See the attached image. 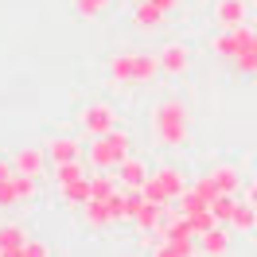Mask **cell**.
<instances>
[{
    "instance_id": "obj_1",
    "label": "cell",
    "mask_w": 257,
    "mask_h": 257,
    "mask_svg": "<svg viewBox=\"0 0 257 257\" xmlns=\"http://www.w3.org/2000/svg\"><path fill=\"white\" fill-rule=\"evenodd\" d=\"M152 133L164 148H183L191 141V113L179 97H164L152 105Z\"/></svg>"
},
{
    "instance_id": "obj_2",
    "label": "cell",
    "mask_w": 257,
    "mask_h": 257,
    "mask_svg": "<svg viewBox=\"0 0 257 257\" xmlns=\"http://www.w3.org/2000/svg\"><path fill=\"white\" fill-rule=\"evenodd\" d=\"M125 156H133V137H128L121 125L113 128V133L94 137V141L86 145V160L94 164L97 172H113V168L125 160Z\"/></svg>"
},
{
    "instance_id": "obj_3",
    "label": "cell",
    "mask_w": 257,
    "mask_h": 257,
    "mask_svg": "<svg viewBox=\"0 0 257 257\" xmlns=\"http://www.w3.org/2000/svg\"><path fill=\"white\" fill-rule=\"evenodd\" d=\"M187 187H191V183H187V176H183V168H176V164H164V168H156V172L145 179V199L172 207L179 195H187Z\"/></svg>"
},
{
    "instance_id": "obj_4",
    "label": "cell",
    "mask_w": 257,
    "mask_h": 257,
    "mask_svg": "<svg viewBox=\"0 0 257 257\" xmlns=\"http://www.w3.org/2000/svg\"><path fill=\"white\" fill-rule=\"evenodd\" d=\"M117 125H121V113H117V105H109V101H90V105H82V113H78V128L86 137L113 133Z\"/></svg>"
},
{
    "instance_id": "obj_5",
    "label": "cell",
    "mask_w": 257,
    "mask_h": 257,
    "mask_svg": "<svg viewBox=\"0 0 257 257\" xmlns=\"http://www.w3.org/2000/svg\"><path fill=\"white\" fill-rule=\"evenodd\" d=\"M35 195H39V179L12 172V176L0 183V210H12V207H20V203H32Z\"/></svg>"
},
{
    "instance_id": "obj_6",
    "label": "cell",
    "mask_w": 257,
    "mask_h": 257,
    "mask_svg": "<svg viewBox=\"0 0 257 257\" xmlns=\"http://www.w3.org/2000/svg\"><path fill=\"white\" fill-rule=\"evenodd\" d=\"M12 168H16L20 176H32V179H43L47 176V168H51V160H47V148L43 145H28V148H16L12 156Z\"/></svg>"
},
{
    "instance_id": "obj_7",
    "label": "cell",
    "mask_w": 257,
    "mask_h": 257,
    "mask_svg": "<svg viewBox=\"0 0 257 257\" xmlns=\"http://www.w3.org/2000/svg\"><path fill=\"white\" fill-rule=\"evenodd\" d=\"M249 35H253V28H249V24H241V28H234V32H218L214 39H210V51H214L222 63H234L241 51H245Z\"/></svg>"
},
{
    "instance_id": "obj_8",
    "label": "cell",
    "mask_w": 257,
    "mask_h": 257,
    "mask_svg": "<svg viewBox=\"0 0 257 257\" xmlns=\"http://www.w3.org/2000/svg\"><path fill=\"white\" fill-rule=\"evenodd\" d=\"M113 176H117V183H121L125 191H145V179L152 176V172H148V164L141 160V156H125V160L113 168Z\"/></svg>"
},
{
    "instance_id": "obj_9",
    "label": "cell",
    "mask_w": 257,
    "mask_h": 257,
    "mask_svg": "<svg viewBox=\"0 0 257 257\" xmlns=\"http://www.w3.org/2000/svg\"><path fill=\"white\" fill-rule=\"evenodd\" d=\"M249 20V4L245 0H218L214 4V24H218V32H234Z\"/></svg>"
},
{
    "instance_id": "obj_10",
    "label": "cell",
    "mask_w": 257,
    "mask_h": 257,
    "mask_svg": "<svg viewBox=\"0 0 257 257\" xmlns=\"http://www.w3.org/2000/svg\"><path fill=\"white\" fill-rule=\"evenodd\" d=\"M230 226L218 222V226H210L207 234H199V257H226L230 253Z\"/></svg>"
},
{
    "instance_id": "obj_11",
    "label": "cell",
    "mask_w": 257,
    "mask_h": 257,
    "mask_svg": "<svg viewBox=\"0 0 257 257\" xmlns=\"http://www.w3.org/2000/svg\"><path fill=\"white\" fill-rule=\"evenodd\" d=\"M160 55H148V51H133V86H152L160 78Z\"/></svg>"
},
{
    "instance_id": "obj_12",
    "label": "cell",
    "mask_w": 257,
    "mask_h": 257,
    "mask_svg": "<svg viewBox=\"0 0 257 257\" xmlns=\"http://www.w3.org/2000/svg\"><path fill=\"white\" fill-rule=\"evenodd\" d=\"M47 160H51V168L55 164H70V160H82V141L78 137H51L47 145Z\"/></svg>"
},
{
    "instance_id": "obj_13",
    "label": "cell",
    "mask_w": 257,
    "mask_h": 257,
    "mask_svg": "<svg viewBox=\"0 0 257 257\" xmlns=\"http://www.w3.org/2000/svg\"><path fill=\"white\" fill-rule=\"evenodd\" d=\"M160 70L164 74H187V70H191V51L183 47V43L160 47Z\"/></svg>"
},
{
    "instance_id": "obj_14",
    "label": "cell",
    "mask_w": 257,
    "mask_h": 257,
    "mask_svg": "<svg viewBox=\"0 0 257 257\" xmlns=\"http://www.w3.org/2000/svg\"><path fill=\"white\" fill-rule=\"evenodd\" d=\"M82 222L90 226V230H105V226H117V214H113L109 199H90V203L82 207Z\"/></svg>"
},
{
    "instance_id": "obj_15",
    "label": "cell",
    "mask_w": 257,
    "mask_h": 257,
    "mask_svg": "<svg viewBox=\"0 0 257 257\" xmlns=\"http://www.w3.org/2000/svg\"><path fill=\"white\" fill-rule=\"evenodd\" d=\"M59 195H63V203H66V207L82 210L86 203H90V199H94V191H90V176H82V179H74V183L59 187Z\"/></svg>"
},
{
    "instance_id": "obj_16",
    "label": "cell",
    "mask_w": 257,
    "mask_h": 257,
    "mask_svg": "<svg viewBox=\"0 0 257 257\" xmlns=\"http://www.w3.org/2000/svg\"><path fill=\"white\" fill-rule=\"evenodd\" d=\"M105 70H109V78L117 82V86H133V51H117V55H109Z\"/></svg>"
},
{
    "instance_id": "obj_17",
    "label": "cell",
    "mask_w": 257,
    "mask_h": 257,
    "mask_svg": "<svg viewBox=\"0 0 257 257\" xmlns=\"http://www.w3.org/2000/svg\"><path fill=\"white\" fill-rule=\"evenodd\" d=\"M164 16H168V12H160L152 0H141V4L133 8V28H141V32H152V28H160V24H164Z\"/></svg>"
},
{
    "instance_id": "obj_18",
    "label": "cell",
    "mask_w": 257,
    "mask_h": 257,
    "mask_svg": "<svg viewBox=\"0 0 257 257\" xmlns=\"http://www.w3.org/2000/svg\"><path fill=\"white\" fill-rule=\"evenodd\" d=\"M230 230H234V234H257V207H253V203L238 199L234 218H230Z\"/></svg>"
},
{
    "instance_id": "obj_19",
    "label": "cell",
    "mask_w": 257,
    "mask_h": 257,
    "mask_svg": "<svg viewBox=\"0 0 257 257\" xmlns=\"http://www.w3.org/2000/svg\"><path fill=\"white\" fill-rule=\"evenodd\" d=\"M210 179L218 183V191L222 195H238L245 183H241V172L238 168H230V164H218V168H210Z\"/></svg>"
},
{
    "instance_id": "obj_20",
    "label": "cell",
    "mask_w": 257,
    "mask_h": 257,
    "mask_svg": "<svg viewBox=\"0 0 257 257\" xmlns=\"http://www.w3.org/2000/svg\"><path fill=\"white\" fill-rule=\"evenodd\" d=\"M164 203H152V199H145V207H141V214H137V218H133V222H137V230H141V234H145V230H156V226L164 222Z\"/></svg>"
},
{
    "instance_id": "obj_21",
    "label": "cell",
    "mask_w": 257,
    "mask_h": 257,
    "mask_svg": "<svg viewBox=\"0 0 257 257\" xmlns=\"http://www.w3.org/2000/svg\"><path fill=\"white\" fill-rule=\"evenodd\" d=\"M32 238L24 222H0V249H20L24 241Z\"/></svg>"
},
{
    "instance_id": "obj_22",
    "label": "cell",
    "mask_w": 257,
    "mask_h": 257,
    "mask_svg": "<svg viewBox=\"0 0 257 257\" xmlns=\"http://www.w3.org/2000/svg\"><path fill=\"white\" fill-rule=\"evenodd\" d=\"M86 176V168H82V160H70V164H55L51 168V179H55V187H66V183H74V179Z\"/></svg>"
},
{
    "instance_id": "obj_23",
    "label": "cell",
    "mask_w": 257,
    "mask_h": 257,
    "mask_svg": "<svg viewBox=\"0 0 257 257\" xmlns=\"http://www.w3.org/2000/svg\"><path fill=\"white\" fill-rule=\"evenodd\" d=\"M234 70H238V74H257V32L249 35L245 51H241L238 59H234Z\"/></svg>"
},
{
    "instance_id": "obj_24",
    "label": "cell",
    "mask_w": 257,
    "mask_h": 257,
    "mask_svg": "<svg viewBox=\"0 0 257 257\" xmlns=\"http://www.w3.org/2000/svg\"><path fill=\"white\" fill-rule=\"evenodd\" d=\"M117 187H121V183H117V176H109V172H94V176H90V191H94V199H109Z\"/></svg>"
},
{
    "instance_id": "obj_25",
    "label": "cell",
    "mask_w": 257,
    "mask_h": 257,
    "mask_svg": "<svg viewBox=\"0 0 257 257\" xmlns=\"http://www.w3.org/2000/svg\"><path fill=\"white\" fill-rule=\"evenodd\" d=\"M234 207H238V195H218V199L210 203V214H214L218 222L230 226V218H234Z\"/></svg>"
},
{
    "instance_id": "obj_26",
    "label": "cell",
    "mask_w": 257,
    "mask_h": 257,
    "mask_svg": "<svg viewBox=\"0 0 257 257\" xmlns=\"http://www.w3.org/2000/svg\"><path fill=\"white\" fill-rule=\"evenodd\" d=\"M70 4H74V12L82 20H97V16H105V8H109L113 0H70Z\"/></svg>"
},
{
    "instance_id": "obj_27",
    "label": "cell",
    "mask_w": 257,
    "mask_h": 257,
    "mask_svg": "<svg viewBox=\"0 0 257 257\" xmlns=\"http://www.w3.org/2000/svg\"><path fill=\"white\" fill-rule=\"evenodd\" d=\"M176 207H179V214H183V218H191V214H199V210H207L210 203H207V199H199V195L187 187V195H179V199H176Z\"/></svg>"
},
{
    "instance_id": "obj_28",
    "label": "cell",
    "mask_w": 257,
    "mask_h": 257,
    "mask_svg": "<svg viewBox=\"0 0 257 257\" xmlns=\"http://www.w3.org/2000/svg\"><path fill=\"white\" fill-rule=\"evenodd\" d=\"M145 207V191H125V203H121V222H133Z\"/></svg>"
},
{
    "instance_id": "obj_29",
    "label": "cell",
    "mask_w": 257,
    "mask_h": 257,
    "mask_svg": "<svg viewBox=\"0 0 257 257\" xmlns=\"http://www.w3.org/2000/svg\"><path fill=\"white\" fill-rule=\"evenodd\" d=\"M191 191L199 195V199H207V203H214V199H218V183H214V179H210V172L207 176H195V183H191Z\"/></svg>"
},
{
    "instance_id": "obj_30",
    "label": "cell",
    "mask_w": 257,
    "mask_h": 257,
    "mask_svg": "<svg viewBox=\"0 0 257 257\" xmlns=\"http://www.w3.org/2000/svg\"><path fill=\"white\" fill-rule=\"evenodd\" d=\"M187 222L195 226V234H207L210 226H218V218H214V214H210V207H207V210H199V214H191Z\"/></svg>"
},
{
    "instance_id": "obj_31",
    "label": "cell",
    "mask_w": 257,
    "mask_h": 257,
    "mask_svg": "<svg viewBox=\"0 0 257 257\" xmlns=\"http://www.w3.org/2000/svg\"><path fill=\"white\" fill-rule=\"evenodd\" d=\"M24 257H51V241L28 238V241H24Z\"/></svg>"
},
{
    "instance_id": "obj_32",
    "label": "cell",
    "mask_w": 257,
    "mask_h": 257,
    "mask_svg": "<svg viewBox=\"0 0 257 257\" xmlns=\"http://www.w3.org/2000/svg\"><path fill=\"white\" fill-rule=\"evenodd\" d=\"M148 257H179V253L172 249V245H168V241H160V245H156V249H152Z\"/></svg>"
},
{
    "instance_id": "obj_33",
    "label": "cell",
    "mask_w": 257,
    "mask_h": 257,
    "mask_svg": "<svg viewBox=\"0 0 257 257\" xmlns=\"http://www.w3.org/2000/svg\"><path fill=\"white\" fill-rule=\"evenodd\" d=\"M152 4H156L160 12H176V4H179V0H152Z\"/></svg>"
},
{
    "instance_id": "obj_34",
    "label": "cell",
    "mask_w": 257,
    "mask_h": 257,
    "mask_svg": "<svg viewBox=\"0 0 257 257\" xmlns=\"http://www.w3.org/2000/svg\"><path fill=\"white\" fill-rule=\"evenodd\" d=\"M12 172H16V168H12V160H0V183L12 176Z\"/></svg>"
},
{
    "instance_id": "obj_35",
    "label": "cell",
    "mask_w": 257,
    "mask_h": 257,
    "mask_svg": "<svg viewBox=\"0 0 257 257\" xmlns=\"http://www.w3.org/2000/svg\"><path fill=\"white\" fill-rule=\"evenodd\" d=\"M245 203H253V207H257V179L249 183V187H245Z\"/></svg>"
}]
</instances>
